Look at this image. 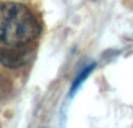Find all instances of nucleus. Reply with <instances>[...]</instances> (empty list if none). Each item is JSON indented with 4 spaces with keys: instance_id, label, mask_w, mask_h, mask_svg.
Masks as SVG:
<instances>
[{
    "instance_id": "f257e3e1",
    "label": "nucleus",
    "mask_w": 133,
    "mask_h": 128,
    "mask_svg": "<svg viewBox=\"0 0 133 128\" xmlns=\"http://www.w3.org/2000/svg\"><path fill=\"white\" fill-rule=\"evenodd\" d=\"M42 32L35 13L22 4H0V46L29 49Z\"/></svg>"
},
{
    "instance_id": "f03ea898",
    "label": "nucleus",
    "mask_w": 133,
    "mask_h": 128,
    "mask_svg": "<svg viewBox=\"0 0 133 128\" xmlns=\"http://www.w3.org/2000/svg\"><path fill=\"white\" fill-rule=\"evenodd\" d=\"M29 49L0 46V63L9 69H18L26 65Z\"/></svg>"
},
{
    "instance_id": "7ed1b4c3",
    "label": "nucleus",
    "mask_w": 133,
    "mask_h": 128,
    "mask_svg": "<svg viewBox=\"0 0 133 128\" xmlns=\"http://www.w3.org/2000/svg\"><path fill=\"white\" fill-rule=\"evenodd\" d=\"M96 67V62H92L91 65L87 66L85 68H83L82 71L79 72V74L77 75V77L74 79L72 84H71V87H70V92H69V95L72 96L74 94L77 92V89L81 87V85L83 84V82L87 80V78L89 77L90 74L92 73V71H94V68Z\"/></svg>"
}]
</instances>
